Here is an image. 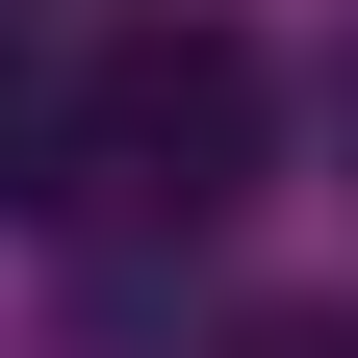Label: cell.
I'll return each instance as SVG.
<instances>
[{
    "instance_id": "6da1fadb",
    "label": "cell",
    "mask_w": 358,
    "mask_h": 358,
    "mask_svg": "<svg viewBox=\"0 0 358 358\" xmlns=\"http://www.w3.org/2000/svg\"><path fill=\"white\" fill-rule=\"evenodd\" d=\"M256 128H282L256 26H128V52L77 77V179H52V205H128V231H205V205H256Z\"/></svg>"
},
{
    "instance_id": "7a4b0ae2",
    "label": "cell",
    "mask_w": 358,
    "mask_h": 358,
    "mask_svg": "<svg viewBox=\"0 0 358 358\" xmlns=\"http://www.w3.org/2000/svg\"><path fill=\"white\" fill-rule=\"evenodd\" d=\"M52 179H77V77L0 26V205H52Z\"/></svg>"
},
{
    "instance_id": "3957f363",
    "label": "cell",
    "mask_w": 358,
    "mask_h": 358,
    "mask_svg": "<svg viewBox=\"0 0 358 358\" xmlns=\"http://www.w3.org/2000/svg\"><path fill=\"white\" fill-rule=\"evenodd\" d=\"M231 358H358V333H333V307H256V333H231Z\"/></svg>"
},
{
    "instance_id": "277c9868",
    "label": "cell",
    "mask_w": 358,
    "mask_h": 358,
    "mask_svg": "<svg viewBox=\"0 0 358 358\" xmlns=\"http://www.w3.org/2000/svg\"><path fill=\"white\" fill-rule=\"evenodd\" d=\"M333 103H358V77H333Z\"/></svg>"
}]
</instances>
